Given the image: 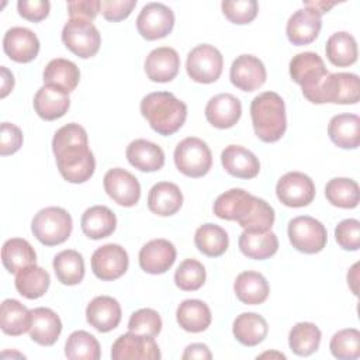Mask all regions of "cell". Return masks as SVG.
<instances>
[{
    "mask_svg": "<svg viewBox=\"0 0 360 360\" xmlns=\"http://www.w3.org/2000/svg\"><path fill=\"white\" fill-rule=\"evenodd\" d=\"M52 152L60 176L73 184L87 181L96 169V159L87 145L86 129L70 122L59 128L52 139Z\"/></svg>",
    "mask_w": 360,
    "mask_h": 360,
    "instance_id": "obj_1",
    "label": "cell"
},
{
    "mask_svg": "<svg viewBox=\"0 0 360 360\" xmlns=\"http://www.w3.org/2000/svg\"><path fill=\"white\" fill-rule=\"evenodd\" d=\"M141 114L159 135H173L186 118L187 105L170 91H153L141 101Z\"/></svg>",
    "mask_w": 360,
    "mask_h": 360,
    "instance_id": "obj_2",
    "label": "cell"
},
{
    "mask_svg": "<svg viewBox=\"0 0 360 360\" xmlns=\"http://www.w3.org/2000/svg\"><path fill=\"white\" fill-rule=\"evenodd\" d=\"M250 118L255 134L260 141L277 142L287 129L284 100L274 91L260 93L252 100Z\"/></svg>",
    "mask_w": 360,
    "mask_h": 360,
    "instance_id": "obj_3",
    "label": "cell"
},
{
    "mask_svg": "<svg viewBox=\"0 0 360 360\" xmlns=\"http://www.w3.org/2000/svg\"><path fill=\"white\" fill-rule=\"evenodd\" d=\"M314 104H356L360 98V80L354 73H329L316 87L304 93Z\"/></svg>",
    "mask_w": 360,
    "mask_h": 360,
    "instance_id": "obj_4",
    "label": "cell"
},
{
    "mask_svg": "<svg viewBox=\"0 0 360 360\" xmlns=\"http://www.w3.org/2000/svg\"><path fill=\"white\" fill-rule=\"evenodd\" d=\"M73 222L70 214L60 207L39 210L31 222L34 236L45 246L63 243L72 233Z\"/></svg>",
    "mask_w": 360,
    "mask_h": 360,
    "instance_id": "obj_5",
    "label": "cell"
},
{
    "mask_svg": "<svg viewBox=\"0 0 360 360\" xmlns=\"http://www.w3.org/2000/svg\"><path fill=\"white\" fill-rule=\"evenodd\" d=\"M173 158L179 172L194 179L205 176L212 165V155L208 145L195 136H187L180 141Z\"/></svg>",
    "mask_w": 360,
    "mask_h": 360,
    "instance_id": "obj_6",
    "label": "cell"
},
{
    "mask_svg": "<svg viewBox=\"0 0 360 360\" xmlns=\"http://www.w3.org/2000/svg\"><path fill=\"white\" fill-rule=\"evenodd\" d=\"M65 46L82 59L94 56L101 45V37L90 20L70 18L62 30Z\"/></svg>",
    "mask_w": 360,
    "mask_h": 360,
    "instance_id": "obj_7",
    "label": "cell"
},
{
    "mask_svg": "<svg viewBox=\"0 0 360 360\" xmlns=\"http://www.w3.org/2000/svg\"><path fill=\"white\" fill-rule=\"evenodd\" d=\"M288 239L298 252L314 255L319 253L328 242L326 228L309 215H300L288 222Z\"/></svg>",
    "mask_w": 360,
    "mask_h": 360,
    "instance_id": "obj_8",
    "label": "cell"
},
{
    "mask_svg": "<svg viewBox=\"0 0 360 360\" xmlns=\"http://www.w3.org/2000/svg\"><path fill=\"white\" fill-rule=\"evenodd\" d=\"M222 68L224 58L221 52L212 45H197L187 55V75L197 83L208 84L217 82L222 73Z\"/></svg>",
    "mask_w": 360,
    "mask_h": 360,
    "instance_id": "obj_9",
    "label": "cell"
},
{
    "mask_svg": "<svg viewBox=\"0 0 360 360\" xmlns=\"http://www.w3.org/2000/svg\"><path fill=\"white\" fill-rule=\"evenodd\" d=\"M276 194L285 207L301 208L312 202L315 184L309 176L301 172H288L277 181Z\"/></svg>",
    "mask_w": 360,
    "mask_h": 360,
    "instance_id": "obj_10",
    "label": "cell"
},
{
    "mask_svg": "<svg viewBox=\"0 0 360 360\" xmlns=\"http://www.w3.org/2000/svg\"><path fill=\"white\" fill-rule=\"evenodd\" d=\"M174 27V13L172 8L162 3H148L142 7L138 18L136 28L142 38L155 41L165 38Z\"/></svg>",
    "mask_w": 360,
    "mask_h": 360,
    "instance_id": "obj_11",
    "label": "cell"
},
{
    "mask_svg": "<svg viewBox=\"0 0 360 360\" xmlns=\"http://www.w3.org/2000/svg\"><path fill=\"white\" fill-rule=\"evenodd\" d=\"M129 259L127 250L117 243H107L97 248L91 256V270L103 281L120 278L128 270Z\"/></svg>",
    "mask_w": 360,
    "mask_h": 360,
    "instance_id": "obj_12",
    "label": "cell"
},
{
    "mask_svg": "<svg viewBox=\"0 0 360 360\" xmlns=\"http://www.w3.org/2000/svg\"><path fill=\"white\" fill-rule=\"evenodd\" d=\"M112 360H158L160 350L152 336L128 332L117 338L111 347Z\"/></svg>",
    "mask_w": 360,
    "mask_h": 360,
    "instance_id": "obj_13",
    "label": "cell"
},
{
    "mask_svg": "<svg viewBox=\"0 0 360 360\" xmlns=\"http://www.w3.org/2000/svg\"><path fill=\"white\" fill-rule=\"evenodd\" d=\"M259 197L249 194L242 188H231L217 197L214 202V214L226 221H236L242 225L252 214Z\"/></svg>",
    "mask_w": 360,
    "mask_h": 360,
    "instance_id": "obj_14",
    "label": "cell"
},
{
    "mask_svg": "<svg viewBox=\"0 0 360 360\" xmlns=\"http://www.w3.org/2000/svg\"><path fill=\"white\" fill-rule=\"evenodd\" d=\"M328 75L322 58L315 52H301L290 60V76L301 86L302 94L316 87Z\"/></svg>",
    "mask_w": 360,
    "mask_h": 360,
    "instance_id": "obj_15",
    "label": "cell"
},
{
    "mask_svg": "<svg viewBox=\"0 0 360 360\" xmlns=\"http://www.w3.org/2000/svg\"><path fill=\"white\" fill-rule=\"evenodd\" d=\"M104 190L118 205L134 207L141 198V184L138 179L125 169H110L103 179Z\"/></svg>",
    "mask_w": 360,
    "mask_h": 360,
    "instance_id": "obj_16",
    "label": "cell"
},
{
    "mask_svg": "<svg viewBox=\"0 0 360 360\" xmlns=\"http://www.w3.org/2000/svg\"><path fill=\"white\" fill-rule=\"evenodd\" d=\"M267 73L263 62L253 55H240L232 65L229 79L242 91H255L266 82Z\"/></svg>",
    "mask_w": 360,
    "mask_h": 360,
    "instance_id": "obj_17",
    "label": "cell"
},
{
    "mask_svg": "<svg viewBox=\"0 0 360 360\" xmlns=\"http://www.w3.org/2000/svg\"><path fill=\"white\" fill-rule=\"evenodd\" d=\"M3 49L11 60L28 63L34 60L39 52V39L25 27H13L4 34Z\"/></svg>",
    "mask_w": 360,
    "mask_h": 360,
    "instance_id": "obj_18",
    "label": "cell"
},
{
    "mask_svg": "<svg viewBox=\"0 0 360 360\" xmlns=\"http://www.w3.org/2000/svg\"><path fill=\"white\" fill-rule=\"evenodd\" d=\"M139 266L149 274H163L176 262V248L167 239H152L139 250Z\"/></svg>",
    "mask_w": 360,
    "mask_h": 360,
    "instance_id": "obj_19",
    "label": "cell"
},
{
    "mask_svg": "<svg viewBox=\"0 0 360 360\" xmlns=\"http://www.w3.org/2000/svg\"><path fill=\"white\" fill-rule=\"evenodd\" d=\"M322 27L321 14L312 8L297 10L287 21L285 34L292 45H308L316 39Z\"/></svg>",
    "mask_w": 360,
    "mask_h": 360,
    "instance_id": "obj_20",
    "label": "cell"
},
{
    "mask_svg": "<svg viewBox=\"0 0 360 360\" xmlns=\"http://www.w3.org/2000/svg\"><path fill=\"white\" fill-rule=\"evenodd\" d=\"M180 68V56L170 46H159L149 52L145 59V72L148 79L156 83L172 82Z\"/></svg>",
    "mask_w": 360,
    "mask_h": 360,
    "instance_id": "obj_21",
    "label": "cell"
},
{
    "mask_svg": "<svg viewBox=\"0 0 360 360\" xmlns=\"http://www.w3.org/2000/svg\"><path fill=\"white\" fill-rule=\"evenodd\" d=\"M242 115V104L238 97L229 93H221L210 98L205 105L207 121L219 129L233 127Z\"/></svg>",
    "mask_w": 360,
    "mask_h": 360,
    "instance_id": "obj_22",
    "label": "cell"
},
{
    "mask_svg": "<svg viewBox=\"0 0 360 360\" xmlns=\"http://www.w3.org/2000/svg\"><path fill=\"white\" fill-rule=\"evenodd\" d=\"M86 319L98 332H110L121 322L120 302L108 295L93 298L86 307Z\"/></svg>",
    "mask_w": 360,
    "mask_h": 360,
    "instance_id": "obj_23",
    "label": "cell"
},
{
    "mask_svg": "<svg viewBox=\"0 0 360 360\" xmlns=\"http://www.w3.org/2000/svg\"><path fill=\"white\" fill-rule=\"evenodd\" d=\"M221 163L226 173L238 179H253L260 172L256 155L240 145H228L221 153Z\"/></svg>",
    "mask_w": 360,
    "mask_h": 360,
    "instance_id": "obj_24",
    "label": "cell"
},
{
    "mask_svg": "<svg viewBox=\"0 0 360 360\" xmlns=\"http://www.w3.org/2000/svg\"><path fill=\"white\" fill-rule=\"evenodd\" d=\"M30 338L41 346H52L62 332V321L51 308L38 307L31 309Z\"/></svg>",
    "mask_w": 360,
    "mask_h": 360,
    "instance_id": "obj_25",
    "label": "cell"
},
{
    "mask_svg": "<svg viewBox=\"0 0 360 360\" xmlns=\"http://www.w3.org/2000/svg\"><path fill=\"white\" fill-rule=\"evenodd\" d=\"M69 93L49 84H44L34 96V110L45 121H53L63 117L69 107Z\"/></svg>",
    "mask_w": 360,
    "mask_h": 360,
    "instance_id": "obj_26",
    "label": "cell"
},
{
    "mask_svg": "<svg viewBox=\"0 0 360 360\" xmlns=\"http://www.w3.org/2000/svg\"><path fill=\"white\" fill-rule=\"evenodd\" d=\"M125 155L129 165L141 172H158L165 165L163 149L146 139L132 141L127 146Z\"/></svg>",
    "mask_w": 360,
    "mask_h": 360,
    "instance_id": "obj_27",
    "label": "cell"
},
{
    "mask_svg": "<svg viewBox=\"0 0 360 360\" xmlns=\"http://www.w3.org/2000/svg\"><path fill=\"white\" fill-rule=\"evenodd\" d=\"M183 205V194L177 184L170 181L156 183L148 194V208L160 217L176 214Z\"/></svg>",
    "mask_w": 360,
    "mask_h": 360,
    "instance_id": "obj_28",
    "label": "cell"
},
{
    "mask_svg": "<svg viewBox=\"0 0 360 360\" xmlns=\"http://www.w3.org/2000/svg\"><path fill=\"white\" fill-rule=\"evenodd\" d=\"M240 252L255 260H264L276 255L278 239L271 231H243L238 240Z\"/></svg>",
    "mask_w": 360,
    "mask_h": 360,
    "instance_id": "obj_29",
    "label": "cell"
},
{
    "mask_svg": "<svg viewBox=\"0 0 360 360\" xmlns=\"http://www.w3.org/2000/svg\"><path fill=\"white\" fill-rule=\"evenodd\" d=\"M233 291L238 300L248 305L263 304L270 292L266 277L259 271H242L233 283Z\"/></svg>",
    "mask_w": 360,
    "mask_h": 360,
    "instance_id": "obj_30",
    "label": "cell"
},
{
    "mask_svg": "<svg viewBox=\"0 0 360 360\" xmlns=\"http://www.w3.org/2000/svg\"><path fill=\"white\" fill-rule=\"evenodd\" d=\"M330 141L342 149H356L360 143V118L356 114H338L328 124Z\"/></svg>",
    "mask_w": 360,
    "mask_h": 360,
    "instance_id": "obj_31",
    "label": "cell"
},
{
    "mask_svg": "<svg viewBox=\"0 0 360 360\" xmlns=\"http://www.w3.org/2000/svg\"><path fill=\"white\" fill-rule=\"evenodd\" d=\"M80 225L87 238L97 240L110 236L115 231L117 218L108 207L93 205L83 212Z\"/></svg>",
    "mask_w": 360,
    "mask_h": 360,
    "instance_id": "obj_32",
    "label": "cell"
},
{
    "mask_svg": "<svg viewBox=\"0 0 360 360\" xmlns=\"http://www.w3.org/2000/svg\"><path fill=\"white\" fill-rule=\"evenodd\" d=\"M232 332L240 345L253 347L264 340L269 332V325L262 315L256 312H243L235 318Z\"/></svg>",
    "mask_w": 360,
    "mask_h": 360,
    "instance_id": "obj_33",
    "label": "cell"
},
{
    "mask_svg": "<svg viewBox=\"0 0 360 360\" xmlns=\"http://www.w3.org/2000/svg\"><path fill=\"white\" fill-rule=\"evenodd\" d=\"M44 83L55 86L66 93L73 91L80 80V70L77 65L69 59H52L44 69Z\"/></svg>",
    "mask_w": 360,
    "mask_h": 360,
    "instance_id": "obj_34",
    "label": "cell"
},
{
    "mask_svg": "<svg viewBox=\"0 0 360 360\" xmlns=\"http://www.w3.org/2000/svg\"><path fill=\"white\" fill-rule=\"evenodd\" d=\"M176 319L181 329L191 333L204 332L211 325V311L201 300H184L176 311Z\"/></svg>",
    "mask_w": 360,
    "mask_h": 360,
    "instance_id": "obj_35",
    "label": "cell"
},
{
    "mask_svg": "<svg viewBox=\"0 0 360 360\" xmlns=\"http://www.w3.org/2000/svg\"><path fill=\"white\" fill-rule=\"evenodd\" d=\"M35 250L25 239L11 238L1 248V262L8 273L17 274L20 270L35 264Z\"/></svg>",
    "mask_w": 360,
    "mask_h": 360,
    "instance_id": "obj_36",
    "label": "cell"
},
{
    "mask_svg": "<svg viewBox=\"0 0 360 360\" xmlns=\"http://www.w3.org/2000/svg\"><path fill=\"white\" fill-rule=\"evenodd\" d=\"M31 311L20 301L7 298L0 308V328L6 335L20 336L30 329Z\"/></svg>",
    "mask_w": 360,
    "mask_h": 360,
    "instance_id": "obj_37",
    "label": "cell"
},
{
    "mask_svg": "<svg viewBox=\"0 0 360 360\" xmlns=\"http://www.w3.org/2000/svg\"><path fill=\"white\" fill-rule=\"evenodd\" d=\"M325 53L332 65L338 68L350 66L357 60V42L346 31L335 32L326 41Z\"/></svg>",
    "mask_w": 360,
    "mask_h": 360,
    "instance_id": "obj_38",
    "label": "cell"
},
{
    "mask_svg": "<svg viewBox=\"0 0 360 360\" xmlns=\"http://www.w3.org/2000/svg\"><path fill=\"white\" fill-rule=\"evenodd\" d=\"M14 284L18 294L28 300H37L48 291L51 277L49 273L42 267L31 264L15 274Z\"/></svg>",
    "mask_w": 360,
    "mask_h": 360,
    "instance_id": "obj_39",
    "label": "cell"
},
{
    "mask_svg": "<svg viewBox=\"0 0 360 360\" xmlns=\"http://www.w3.org/2000/svg\"><path fill=\"white\" fill-rule=\"evenodd\" d=\"M194 243L202 255L208 257H218L226 252L229 246V238L224 228L208 222L197 228Z\"/></svg>",
    "mask_w": 360,
    "mask_h": 360,
    "instance_id": "obj_40",
    "label": "cell"
},
{
    "mask_svg": "<svg viewBox=\"0 0 360 360\" xmlns=\"http://www.w3.org/2000/svg\"><path fill=\"white\" fill-rule=\"evenodd\" d=\"M52 264L56 278L65 285H76L84 277V260L77 250L66 249L59 252Z\"/></svg>",
    "mask_w": 360,
    "mask_h": 360,
    "instance_id": "obj_41",
    "label": "cell"
},
{
    "mask_svg": "<svg viewBox=\"0 0 360 360\" xmlns=\"http://www.w3.org/2000/svg\"><path fill=\"white\" fill-rule=\"evenodd\" d=\"M322 333L312 322L295 323L288 335V346L297 356H309L319 349Z\"/></svg>",
    "mask_w": 360,
    "mask_h": 360,
    "instance_id": "obj_42",
    "label": "cell"
},
{
    "mask_svg": "<svg viewBox=\"0 0 360 360\" xmlns=\"http://www.w3.org/2000/svg\"><path fill=\"white\" fill-rule=\"evenodd\" d=\"M325 197L335 207L346 210L356 208L360 200L359 184L353 179L335 177L326 183Z\"/></svg>",
    "mask_w": 360,
    "mask_h": 360,
    "instance_id": "obj_43",
    "label": "cell"
},
{
    "mask_svg": "<svg viewBox=\"0 0 360 360\" xmlns=\"http://www.w3.org/2000/svg\"><path fill=\"white\" fill-rule=\"evenodd\" d=\"M65 356L70 360H98L101 349L98 340L86 330H75L65 343Z\"/></svg>",
    "mask_w": 360,
    "mask_h": 360,
    "instance_id": "obj_44",
    "label": "cell"
},
{
    "mask_svg": "<svg viewBox=\"0 0 360 360\" xmlns=\"http://www.w3.org/2000/svg\"><path fill=\"white\" fill-rule=\"evenodd\" d=\"M330 353L339 360H354L360 357V332L347 328L336 332L329 343Z\"/></svg>",
    "mask_w": 360,
    "mask_h": 360,
    "instance_id": "obj_45",
    "label": "cell"
},
{
    "mask_svg": "<svg viewBox=\"0 0 360 360\" xmlns=\"http://www.w3.org/2000/svg\"><path fill=\"white\" fill-rule=\"evenodd\" d=\"M205 277L207 273L202 263L195 259H186L174 273V283L183 291H195L202 287Z\"/></svg>",
    "mask_w": 360,
    "mask_h": 360,
    "instance_id": "obj_46",
    "label": "cell"
},
{
    "mask_svg": "<svg viewBox=\"0 0 360 360\" xmlns=\"http://www.w3.org/2000/svg\"><path fill=\"white\" fill-rule=\"evenodd\" d=\"M128 330L155 338L162 330L160 315L152 308L138 309L131 315L128 321Z\"/></svg>",
    "mask_w": 360,
    "mask_h": 360,
    "instance_id": "obj_47",
    "label": "cell"
},
{
    "mask_svg": "<svg viewBox=\"0 0 360 360\" xmlns=\"http://www.w3.org/2000/svg\"><path fill=\"white\" fill-rule=\"evenodd\" d=\"M224 15L233 24H249L252 22L259 11L256 0H226L221 3Z\"/></svg>",
    "mask_w": 360,
    "mask_h": 360,
    "instance_id": "obj_48",
    "label": "cell"
},
{
    "mask_svg": "<svg viewBox=\"0 0 360 360\" xmlns=\"http://www.w3.org/2000/svg\"><path fill=\"white\" fill-rule=\"evenodd\" d=\"M338 245L345 250H357L360 248V222L354 218L340 221L335 228Z\"/></svg>",
    "mask_w": 360,
    "mask_h": 360,
    "instance_id": "obj_49",
    "label": "cell"
},
{
    "mask_svg": "<svg viewBox=\"0 0 360 360\" xmlns=\"http://www.w3.org/2000/svg\"><path fill=\"white\" fill-rule=\"evenodd\" d=\"M136 6V0H103L100 1V10L103 17L107 21H121L125 20L134 7Z\"/></svg>",
    "mask_w": 360,
    "mask_h": 360,
    "instance_id": "obj_50",
    "label": "cell"
},
{
    "mask_svg": "<svg viewBox=\"0 0 360 360\" xmlns=\"http://www.w3.org/2000/svg\"><path fill=\"white\" fill-rule=\"evenodd\" d=\"M22 145V132L21 129L10 122L1 124L0 135V155L8 156L15 153Z\"/></svg>",
    "mask_w": 360,
    "mask_h": 360,
    "instance_id": "obj_51",
    "label": "cell"
},
{
    "mask_svg": "<svg viewBox=\"0 0 360 360\" xmlns=\"http://www.w3.org/2000/svg\"><path fill=\"white\" fill-rule=\"evenodd\" d=\"M51 3L48 0H20L17 3L18 14L32 22H39L48 17Z\"/></svg>",
    "mask_w": 360,
    "mask_h": 360,
    "instance_id": "obj_52",
    "label": "cell"
},
{
    "mask_svg": "<svg viewBox=\"0 0 360 360\" xmlns=\"http://www.w3.org/2000/svg\"><path fill=\"white\" fill-rule=\"evenodd\" d=\"M68 11L70 18H84V20H94L100 11V1L98 0H76L68 1Z\"/></svg>",
    "mask_w": 360,
    "mask_h": 360,
    "instance_id": "obj_53",
    "label": "cell"
},
{
    "mask_svg": "<svg viewBox=\"0 0 360 360\" xmlns=\"http://www.w3.org/2000/svg\"><path fill=\"white\" fill-rule=\"evenodd\" d=\"M212 357L210 349L207 345L204 343H191L186 347L181 359L183 360H188V359H198V360H210Z\"/></svg>",
    "mask_w": 360,
    "mask_h": 360,
    "instance_id": "obj_54",
    "label": "cell"
},
{
    "mask_svg": "<svg viewBox=\"0 0 360 360\" xmlns=\"http://www.w3.org/2000/svg\"><path fill=\"white\" fill-rule=\"evenodd\" d=\"M14 87V76L13 73L6 68V66H1V93H0V97L4 98Z\"/></svg>",
    "mask_w": 360,
    "mask_h": 360,
    "instance_id": "obj_55",
    "label": "cell"
},
{
    "mask_svg": "<svg viewBox=\"0 0 360 360\" xmlns=\"http://www.w3.org/2000/svg\"><path fill=\"white\" fill-rule=\"evenodd\" d=\"M333 6H336V3H326V1H305L304 3V7H308V8H312L315 10L316 13H319L321 15L328 13Z\"/></svg>",
    "mask_w": 360,
    "mask_h": 360,
    "instance_id": "obj_56",
    "label": "cell"
},
{
    "mask_svg": "<svg viewBox=\"0 0 360 360\" xmlns=\"http://www.w3.org/2000/svg\"><path fill=\"white\" fill-rule=\"evenodd\" d=\"M357 269H359V263H354L353 264V267L349 270V273H347V284L350 285V288H352V291H353V294L354 295H357V280H359V271H357Z\"/></svg>",
    "mask_w": 360,
    "mask_h": 360,
    "instance_id": "obj_57",
    "label": "cell"
}]
</instances>
